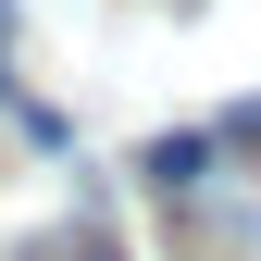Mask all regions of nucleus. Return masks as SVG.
Masks as SVG:
<instances>
[{
  "instance_id": "1",
  "label": "nucleus",
  "mask_w": 261,
  "mask_h": 261,
  "mask_svg": "<svg viewBox=\"0 0 261 261\" xmlns=\"http://www.w3.org/2000/svg\"><path fill=\"white\" fill-rule=\"evenodd\" d=\"M137 174L162 187V199H187V187L212 174V137H149V162H137Z\"/></svg>"
},
{
  "instance_id": "2",
  "label": "nucleus",
  "mask_w": 261,
  "mask_h": 261,
  "mask_svg": "<svg viewBox=\"0 0 261 261\" xmlns=\"http://www.w3.org/2000/svg\"><path fill=\"white\" fill-rule=\"evenodd\" d=\"M0 38H13V0H0Z\"/></svg>"
}]
</instances>
